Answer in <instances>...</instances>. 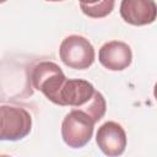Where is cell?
I'll return each mask as SVG.
<instances>
[{"label":"cell","mask_w":157,"mask_h":157,"mask_svg":"<svg viewBox=\"0 0 157 157\" xmlns=\"http://www.w3.org/2000/svg\"><path fill=\"white\" fill-rule=\"evenodd\" d=\"M0 139L2 141H18L26 137L32 129L31 114L21 107L1 105Z\"/></svg>","instance_id":"cell-4"},{"label":"cell","mask_w":157,"mask_h":157,"mask_svg":"<svg viewBox=\"0 0 157 157\" xmlns=\"http://www.w3.org/2000/svg\"><path fill=\"white\" fill-rule=\"evenodd\" d=\"M47 1H52V2H55V1H64V0H47Z\"/></svg>","instance_id":"cell-12"},{"label":"cell","mask_w":157,"mask_h":157,"mask_svg":"<svg viewBox=\"0 0 157 157\" xmlns=\"http://www.w3.org/2000/svg\"><path fill=\"white\" fill-rule=\"evenodd\" d=\"M96 88L86 80L67 78L59 93L58 105H69L72 109H81L94 96Z\"/></svg>","instance_id":"cell-5"},{"label":"cell","mask_w":157,"mask_h":157,"mask_svg":"<svg viewBox=\"0 0 157 157\" xmlns=\"http://www.w3.org/2000/svg\"><path fill=\"white\" fill-rule=\"evenodd\" d=\"M94 121L80 109H71L61 123V137L71 148H81L87 145L93 135Z\"/></svg>","instance_id":"cell-3"},{"label":"cell","mask_w":157,"mask_h":157,"mask_svg":"<svg viewBox=\"0 0 157 157\" xmlns=\"http://www.w3.org/2000/svg\"><path fill=\"white\" fill-rule=\"evenodd\" d=\"M66 80L60 66L53 61H40L33 66L31 72L33 87L40 91L54 104H58L59 93Z\"/></svg>","instance_id":"cell-1"},{"label":"cell","mask_w":157,"mask_h":157,"mask_svg":"<svg viewBox=\"0 0 157 157\" xmlns=\"http://www.w3.org/2000/svg\"><path fill=\"white\" fill-rule=\"evenodd\" d=\"M96 142L104 155L109 157L120 156L126 147L125 130L115 121H105L98 128Z\"/></svg>","instance_id":"cell-6"},{"label":"cell","mask_w":157,"mask_h":157,"mask_svg":"<svg viewBox=\"0 0 157 157\" xmlns=\"http://www.w3.org/2000/svg\"><path fill=\"white\" fill-rule=\"evenodd\" d=\"M99 63L110 71H121L132 61V52L129 44L120 40L104 43L98 53Z\"/></svg>","instance_id":"cell-8"},{"label":"cell","mask_w":157,"mask_h":157,"mask_svg":"<svg viewBox=\"0 0 157 157\" xmlns=\"http://www.w3.org/2000/svg\"><path fill=\"white\" fill-rule=\"evenodd\" d=\"M121 18L132 26H146L157 18V4L155 0H121Z\"/></svg>","instance_id":"cell-7"},{"label":"cell","mask_w":157,"mask_h":157,"mask_svg":"<svg viewBox=\"0 0 157 157\" xmlns=\"http://www.w3.org/2000/svg\"><path fill=\"white\" fill-rule=\"evenodd\" d=\"M61 61L70 69H88L96 58V52L91 42L78 34H71L63 39L59 47Z\"/></svg>","instance_id":"cell-2"},{"label":"cell","mask_w":157,"mask_h":157,"mask_svg":"<svg viewBox=\"0 0 157 157\" xmlns=\"http://www.w3.org/2000/svg\"><path fill=\"white\" fill-rule=\"evenodd\" d=\"M115 0H99L92 5H80L81 11L92 18H102L108 16L114 9Z\"/></svg>","instance_id":"cell-9"},{"label":"cell","mask_w":157,"mask_h":157,"mask_svg":"<svg viewBox=\"0 0 157 157\" xmlns=\"http://www.w3.org/2000/svg\"><path fill=\"white\" fill-rule=\"evenodd\" d=\"M153 96H155V98L157 99V82H156V85H155V88H153Z\"/></svg>","instance_id":"cell-11"},{"label":"cell","mask_w":157,"mask_h":157,"mask_svg":"<svg viewBox=\"0 0 157 157\" xmlns=\"http://www.w3.org/2000/svg\"><path fill=\"white\" fill-rule=\"evenodd\" d=\"M80 1V5H92L99 0H78Z\"/></svg>","instance_id":"cell-10"}]
</instances>
